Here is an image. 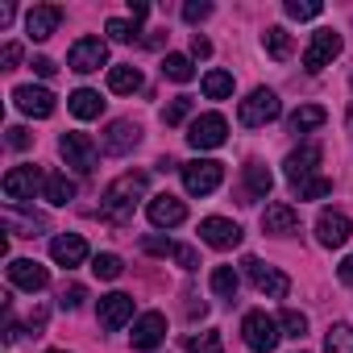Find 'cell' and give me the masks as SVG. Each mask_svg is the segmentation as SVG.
<instances>
[{
    "label": "cell",
    "mask_w": 353,
    "mask_h": 353,
    "mask_svg": "<svg viewBox=\"0 0 353 353\" xmlns=\"http://www.w3.org/2000/svg\"><path fill=\"white\" fill-rule=\"evenodd\" d=\"M141 200H145V174H141V170H129V174H121V179L104 192L100 212H104L112 225H125V221H133V212H137Z\"/></svg>",
    "instance_id": "1"
},
{
    "label": "cell",
    "mask_w": 353,
    "mask_h": 353,
    "mask_svg": "<svg viewBox=\"0 0 353 353\" xmlns=\"http://www.w3.org/2000/svg\"><path fill=\"white\" fill-rule=\"evenodd\" d=\"M179 170H183V188L192 196H212L225 179V162L216 158H196V162H183Z\"/></svg>",
    "instance_id": "2"
},
{
    "label": "cell",
    "mask_w": 353,
    "mask_h": 353,
    "mask_svg": "<svg viewBox=\"0 0 353 353\" xmlns=\"http://www.w3.org/2000/svg\"><path fill=\"white\" fill-rule=\"evenodd\" d=\"M279 112H283V104H279V96H274L270 88H254V92L241 100V108H237V117H241L245 129H262V125H270Z\"/></svg>",
    "instance_id": "3"
},
{
    "label": "cell",
    "mask_w": 353,
    "mask_h": 353,
    "mask_svg": "<svg viewBox=\"0 0 353 353\" xmlns=\"http://www.w3.org/2000/svg\"><path fill=\"white\" fill-rule=\"evenodd\" d=\"M241 336H245V345H250L254 353H270L283 332H279V320H274V316H266V312H245Z\"/></svg>",
    "instance_id": "4"
},
{
    "label": "cell",
    "mask_w": 353,
    "mask_h": 353,
    "mask_svg": "<svg viewBox=\"0 0 353 353\" xmlns=\"http://www.w3.org/2000/svg\"><path fill=\"white\" fill-rule=\"evenodd\" d=\"M59 154L67 158V166L71 170H79V174H92L96 170V141L88 137V133H63L59 137Z\"/></svg>",
    "instance_id": "5"
},
{
    "label": "cell",
    "mask_w": 353,
    "mask_h": 353,
    "mask_svg": "<svg viewBox=\"0 0 353 353\" xmlns=\"http://www.w3.org/2000/svg\"><path fill=\"white\" fill-rule=\"evenodd\" d=\"M225 137H229V125H225L221 112H204L188 129V145L192 150H216V145H225Z\"/></svg>",
    "instance_id": "6"
},
{
    "label": "cell",
    "mask_w": 353,
    "mask_h": 353,
    "mask_svg": "<svg viewBox=\"0 0 353 353\" xmlns=\"http://www.w3.org/2000/svg\"><path fill=\"white\" fill-rule=\"evenodd\" d=\"M67 67H71L75 75H92V71L108 67V46H104L100 38H79V42L71 46V54H67Z\"/></svg>",
    "instance_id": "7"
},
{
    "label": "cell",
    "mask_w": 353,
    "mask_h": 353,
    "mask_svg": "<svg viewBox=\"0 0 353 353\" xmlns=\"http://www.w3.org/2000/svg\"><path fill=\"white\" fill-rule=\"evenodd\" d=\"M336 54H341V34H336V30H316L312 42H307V50H303V67L316 75V71H324Z\"/></svg>",
    "instance_id": "8"
},
{
    "label": "cell",
    "mask_w": 353,
    "mask_h": 353,
    "mask_svg": "<svg viewBox=\"0 0 353 353\" xmlns=\"http://www.w3.org/2000/svg\"><path fill=\"white\" fill-rule=\"evenodd\" d=\"M241 266H245L250 283H254L262 295H270V299H283V295L291 291V279H287L283 270H274V266H266V262H258V258H245Z\"/></svg>",
    "instance_id": "9"
},
{
    "label": "cell",
    "mask_w": 353,
    "mask_h": 353,
    "mask_svg": "<svg viewBox=\"0 0 353 353\" xmlns=\"http://www.w3.org/2000/svg\"><path fill=\"white\" fill-rule=\"evenodd\" d=\"M38 188H46V179H42V170H38V166H13V170L5 174V196H9L13 204L34 200Z\"/></svg>",
    "instance_id": "10"
},
{
    "label": "cell",
    "mask_w": 353,
    "mask_h": 353,
    "mask_svg": "<svg viewBox=\"0 0 353 353\" xmlns=\"http://www.w3.org/2000/svg\"><path fill=\"white\" fill-rule=\"evenodd\" d=\"M145 212H150V225H154V229H174V225L188 221V204H183L179 196H170V192L154 196Z\"/></svg>",
    "instance_id": "11"
},
{
    "label": "cell",
    "mask_w": 353,
    "mask_h": 353,
    "mask_svg": "<svg viewBox=\"0 0 353 353\" xmlns=\"http://www.w3.org/2000/svg\"><path fill=\"white\" fill-rule=\"evenodd\" d=\"M316 237H320V245L336 250V245H345V241L353 237V221H349L345 212H336V208H324L320 221H316Z\"/></svg>",
    "instance_id": "12"
},
{
    "label": "cell",
    "mask_w": 353,
    "mask_h": 353,
    "mask_svg": "<svg viewBox=\"0 0 353 353\" xmlns=\"http://www.w3.org/2000/svg\"><path fill=\"white\" fill-rule=\"evenodd\" d=\"M13 104L26 112V117H50L54 112V92L50 88H34V83H21V88H13Z\"/></svg>",
    "instance_id": "13"
},
{
    "label": "cell",
    "mask_w": 353,
    "mask_h": 353,
    "mask_svg": "<svg viewBox=\"0 0 353 353\" xmlns=\"http://www.w3.org/2000/svg\"><path fill=\"white\" fill-rule=\"evenodd\" d=\"M9 283L34 295V291H42V287L50 283V270H46L42 262H34V258H13V262H9Z\"/></svg>",
    "instance_id": "14"
},
{
    "label": "cell",
    "mask_w": 353,
    "mask_h": 353,
    "mask_svg": "<svg viewBox=\"0 0 353 353\" xmlns=\"http://www.w3.org/2000/svg\"><path fill=\"white\" fill-rule=\"evenodd\" d=\"M316 166H320V145H316V141H303V145H299V150H291V154H287V162H283V170H287V179H291V183L312 179Z\"/></svg>",
    "instance_id": "15"
},
{
    "label": "cell",
    "mask_w": 353,
    "mask_h": 353,
    "mask_svg": "<svg viewBox=\"0 0 353 353\" xmlns=\"http://www.w3.org/2000/svg\"><path fill=\"white\" fill-rule=\"evenodd\" d=\"M200 237L212 250H237L241 245V225H233L225 216H208V221H200Z\"/></svg>",
    "instance_id": "16"
},
{
    "label": "cell",
    "mask_w": 353,
    "mask_h": 353,
    "mask_svg": "<svg viewBox=\"0 0 353 353\" xmlns=\"http://www.w3.org/2000/svg\"><path fill=\"white\" fill-rule=\"evenodd\" d=\"M129 336H133V349H158V345L166 341V316H162V312H145V316H137Z\"/></svg>",
    "instance_id": "17"
},
{
    "label": "cell",
    "mask_w": 353,
    "mask_h": 353,
    "mask_svg": "<svg viewBox=\"0 0 353 353\" xmlns=\"http://www.w3.org/2000/svg\"><path fill=\"white\" fill-rule=\"evenodd\" d=\"M59 21H63V9H59V5H34V9L26 13V34H30L34 42H46V38L59 30Z\"/></svg>",
    "instance_id": "18"
},
{
    "label": "cell",
    "mask_w": 353,
    "mask_h": 353,
    "mask_svg": "<svg viewBox=\"0 0 353 353\" xmlns=\"http://www.w3.org/2000/svg\"><path fill=\"white\" fill-rule=\"evenodd\" d=\"M274 188V174L262 166V162H245V183H241V204H258L266 200Z\"/></svg>",
    "instance_id": "19"
},
{
    "label": "cell",
    "mask_w": 353,
    "mask_h": 353,
    "mask_svg": "<svg viewBox=\"0 0 353 353\" xmlns=\"http://www.w3.org/2000/svg\"><path fill=\"white\" fill-rule=\"evenodd\" d=\"M50 258L59 262V266H83L88 262V241L79 237V233H63V237H54L50 241Z\"/></svg>",
    "instance_id": "20"
},
{
    "label": "cell",
    "mask_w": 353,
    "mask_h": 353,
    "mask_svg": "<svg viewBox=\"0 0 353 353\" xmlns=\"http://www.w3.org/2000/svg\"><path fill=\"white\" fill-rule=\"evenodd\" d=\"M129 316H133V295L112 291V295H104V299H100V324H104L108 332L125 328V320H129Z\"/></svg>",
    "instance_id": "21"
},
{
    "label": "cell",
    "mask_w": 353,
    "mask_h": 353,
    "mask_svg": "<svg viewBox=\"0 0 353 353\" xmlns=\"http://www.w3.org/2000/svg\"><path fill=\"white\" fill-rule=\"evenodd\" d=\"M137 141H141V125H133V121H112L108 133H104V150L108 154H129Z\"/></svg>",
    "instance_id": "22"
},
{
    "label": "cell",
    "mask_w": 353,
    "mask_h": 353,
    "mask_svg": "<svg viewBox=\"0 0 353 353\" xmlns=\"http://www.w3.org/2000/svg\"><path fill=\"white\" fill-rule=\"evenodd\" d=\"M262 229L274 233V237H287V233H299V212L291 204H270L262 212Z\"/></svg>",
    "instance_id": "23"
},
{
    "label": "cell",
    "mask_w": 353,
    "mask_h": 353,
    "mask_svg": "<svg viewBox=\"0 0 353 353\" xmlns=\"http://www.w3.org/2000/svg\"><path fill=\"white\" fill-rule=\"evenodd\" d=\"M141 88V71L133 67V63H117V67H108V92H117V96H133Z\"/></svg>",
    "instance_id": "24"
},
{
    "label": "cell",
    "mask_w": 353,
    "mask_h": 353,
    "mask_svg": "<svg viewBox=\"0 0 353 353\" xmlns=\"http://www.w3.org/2000/svg\"><path fill=\"white\" fill-rule=\"evenodd\" d=\"M67 108H71L79 121H92V117H100V112H104V100H100V92H92V88H79V92H71Z\"/></svg>",
    "instance_id": "25"
},
{
    "label": "cell",
    "mask_w": 353,
    "mask_h": 353,
    "mask_svg": "<svg viewBox=\"0 0 353 353\" xmlns=\"http://www.w3.org/2000/svg\"><path fill=\"white\" fill-rule=\"evenodd\" d=\"M328 121V112L320 108V104H303V108H295L291 117H287V129L291 133H307V129H320Z\"/></svg>",
    "instance_id": "26"
},
{
    "label": "cell",
    "mask_w": 353,
    "mask_h": 353,
    "mask_svg": "<svg viewBox=\"0 0 353 353\" xmlns=\"http://www.w3.org/2000/svg\"><path fill=\"white\" fill-rule=\"evenodd\" d=\"M262 46H266V54H270L274 63H287V59H291V34H287L283 26H270V30L262 34Z\"/></svg>",
    "instance_id": "27"
},
{
    "label": "cell",
    "mask_w": 353,
    "mask_h": 353,
    "mask_svg": "<svg viewBox=\"0 0 353 353\" xmlns=\"http://www.w3.org/2000/svg\"><path fill=\"white\" fill-rule=\"evenodd\" d=\"M46 200L54 204V208H63V204H71L75 200V183L67 179V174H46Z\"/></svg>",
    "instance_id": "28"
},
{
    "label": "cell",
    "mask_w": 353,
    "mask_h": 353,
    "mask_svg": "<svg viewBox=\"0 0 353 353\" xmlns=\"http://www.w3.org/2000/svg\"><path fill=\"white\" fill-rule=\"evenodd\" d=\"M162 75L174 79V83H192V79H196V67H192L188 54H166V59H162Z\"/></svg>",
    "instance_id": "29"
},
{
    "label": "cell",
    "mask_w": 353,
    "mask_h": 353,
    "mask_svg": "<svg viewBox=\"0 0 353 353\" xmlns=\"http://www.w3.org/2000/svg\"><path fill=\"white\" fill-rule=\"evenodd\" d=\"M204 96H208V100L233 96V75H229V71H208V75H204Z\"/></svg>",
    "instance_id": "30"
},
{
    "label": "cell",
    "mask_w": 353,
    "mask_h": 353,
    "mask_svg": "<svg viewBox=\"0 0 353 353\" xmlns=\"http://www.w3.org/2000/svg\"><path fill=\"white\" fill-rule=\"evenodd\" d=\"M237 287H241V279H237L233 266H216V270H212V291H216L221 299H233Z\"/></svg>",
    "instance_id": "31"
},
{
    "label": "cell",
    "mask_w": 353,
    "mask_h": 353,
    "mask_svg": "<svg viewBox=\"0 0 353 353\" xmlns=\"http://www.w3.org/2000/svg\"><path fill=\"white\" fill-rule=\"evenodd\" d=\"M291 188H295V196H299V200H324V196L332 192V179H324V174H312V179L291 183Z\"/></svg>",
    "instance_id": "32"
},
{
    "label": "cell",
    "mask_w": 353,
    "mask_h": 353,
    "mask_svg": "<svg viewBox=\"0 0 353 353\" xmlns=\"http://www.w3.org/2000/svg\"><path fill=\"white\" fill-rule=\"evenodd\" d=\"M324 353H353V328L349 324H332L328 341H324Z\"/></svg>",
    "instance_id": "33"
},
{
    "label": "cell",
    "mask_w": 353,
    "mask_h": 353,
    "mask_svg": "<svg viewBox=\"0 0 353 353\" xmlns=\"http://www.w3.org/2000/svg\"><path fill=\"white\" fill-rule=\"evenodd\" d=\"M287 17L291 21H312V17H320L324 13V5H320V0H287Z\"/></svg>",
    "instance_id": "34"
},
{
    "label": "cell",
    "mask_w": 353,
    "mask_h": 353,
    "mask_svg": "<svg viewBox=\"0 0 353 353\" xmlns=\"http://www.w3.org/2000/svg\"><path fill=\"white\" fill-rule=\"evenodd\" d=\"M279 328H283V336H307V316L303 312H295V307H287L283 316H279Z\"/></svg>",
    "instance_id": "35"
},
{
    "label": "cell",
    "mask_w": 353,
    "mask_h": 353,
    "mask_svg": "<svg viewBox=\"0 0 353 353\" xmlns=\"http://www.w3.org/2000/svg\"><path fill=\"white\" fill-rule=\"evenodd\" d=\"M92 270H96V279H121V258L117 254H96V262H92Z\"/></svg>",
    "instance_id": "36"
},
{
    "label": "cell",
    "mask_w": 353,
    "mask_h": 353,
    "mask_svg": "<svg viewBox=\"0 0 353 353\" xmlns=\"http://www.w3.org/2000/svg\"><path fill=\"white\" fill-rule=\"evenodd\" d=\"M188 353H225L221 332H200V336H192V341H188Z\"/></svg>",
    "instance_id": "37"
},
{
    "label": "cell",
    "mask_w": 353,
    "mask_h": 353,
    "mask_svg": "<svg viewBox=\"0 0 353 353\" xmlns=\"http://www.w3.org/2000/svg\"><path fill=\"white\" fill-rule=\"evenodd\" d=\"M188 112H192V96H174V100L162 108V121H166V125H179Z\"/></svg>",
    "instance_id": "38"
},
{
    "label": "cell",
    "mask_w": 353,
    "mask_h": 353,
    "mask_svg": "<svg viewBox=\"0 0 353 353\" xmlns=\"http://www.w3.org/2000/svg\"><path fill=\"white\" fill-rule=\"evenodd\" d=\"M104 30H108V38H112V42H137V26H133V21L108 17V26H104Z\"/></svg>",
    "instance_id": "39"
},
{
    "label": "cell",
    "mask_w": 353,
    "mask_h": 353,
    "mask_svg": "<svg viewBox=\"0 0 353 353\" xmlns=\"http://www.w3.org/2000/svg\"><path fill=\"white\" fill-rule=\"evenodd\" d=\"M83 299H88V291H83L79 283H71V287H63V295H59V307H63V312H75Z\"/></svg>",
    "instance_id": "40"
},
{
    "label": "cell",
    "mask_w": 353,
    "mask_h": 353,
    "mask_svg": "<svg viewBox=\"0 0 353 353\" xmlns=\"http://www.w3.org/2000/svg\"><path fill=\"white\" fill-rule=\"evenodd\" d=\"M204 17H212V5H208V0H188V5H183V21H204Z\"/></svg>",
    "instance_id": "41"
},
{
    "label": "cell",
    "mask_w": 353,
    "mask_h": 353,
    "mask_svg": "<svg viewBox=\"0 0 353 353\" xmlns=\"http://www.w3.org/2000/svg\"><path fill=\"white\" fill-rule=\"evenodd\" d=\"M174 262H179L183 270H196V266H200V254H196L192 245H174Z\"/></svg>",
    "instance_id": "42"
},
{
    "label": "cell",
    "mask_w": 353,
    "mask_h": 353,
    "mask_svg": "<svg viewBox=\"0 0 353 353\" xmlns=\"http://www.w3.org/2000/svg\"><path fill=\"white\" fill-rule=\"evenodd\" d=\"M141 250H145V254H158V258L174 254V245H170V241H162V237H145V241H141Z\"/></svg>",
    "instance_id": "43"
},
{
    "label": "cell",
    "mask_w": 353,
    "mask_h": 353,
    "mask_svg": "<svg viewBox=\"0 0 353 353\" xmlns=\"http://www.w3.org/2000/svg\"><path fill=\"white\" fill-rule=\"evenodd\" d=\"M0 63H5V71H13V67L21 63V46H17V42H9L5 50H0Z\"/></svg>",
    "instance_id": "44"
},
{
    "label": "cell",
    "mask_w": 353,
    "mask_h": 353,
    "mask_svg": "<svg viewBox=\"0 0 353 353\" xmlns=\"http://www.w3.org/2000/svg\"><path fill=\"white\" fill-rule=\"evenodd\" d=\"M30 141H34V137H30V129H21V125H13V129H9V145H13V150H26Z\"/></svg>",
    "instance_id": "45"
},
{
    "label": "cell",
    "mask_w": 353,
    "mask_h": 353,
    "mask_svg": "<svg viewBox=\"0 0 353 353\" xmlns=\"http://www.w3.org/2000/svg\"><path fill=\"white\" fill-rule=\"evenodd\" d=\"M192 54H196V59H208V54H212V42L196 34V38H192Z\"/></svg>",
    "instance_id": "46"
},
{
    "label": "cell",
    "mask_w": 353,
    "mask_h": 353,
    "mask_svg": "<svg viewBox=\"0 0 353 353\" xmlns=\"http://www.w3.org/2000/svg\"><path fill=\"white\" fill-rule=\"evenodd\" d=\"M336 279H341L345 287H353V254H349V258H345V262L336 266Z\"/></svg>",
    "instance_id": "47"
},
{
    "label": "cell",
    "mask_w": 353,
    "mask_h": 353,
    "mask_svg": "<svg viewBox=\"0 0 353 353\" xmlns=\"http://www.w3.org/2000/svg\"><path fill=\"white\" fill-rule=\"evenodd\" d=\"M129 13H133V26H137V21H145L150 5H141V0H129Z\"/></svg>",
    "instance_id": "48"
},
{
    "label": "cell",
    "mask_w": 353,
    "mask_h": 353,
    "mask_svg": "<svg viewBox=\"0 0 353 353\" xmlns=\"http://www.w3.org/2000/svg\"><path fill=\"white\" fill-rule=\"evenodd\" d=\"M34 71H38L42 79H50V75H54V63H50V59H34Z\"/></svg>",
    "instance_id": "49"
},
{
    "label": "cell",
    "mask_w": 353,
    "mask_h": 353,
    "mask_svg": "<svg viewBox=\"0 0 353 353\" xmlns=\"http://www.w3.org/2000/svg\"><path fill=\"white\" fill-rule=\"evenodd\" d=\"M13 21V5H0V30H5Z\"/></svg>",
    "instance_id": "50"
},
{
    "label": "cell",
    "mask_w": 353,
    "mask_h": 353,
    "mask_svg": "<svg viewBox=\"0 0 353 353\" xmlns=\"http://www.w3.org/2000/svg\"><path fill=\"white\" fill-rule=\"evenodd\" d=\"M50 353H63V349H50Z\"/></svg>",
    "instance_id": "51"
}]
</instances>
